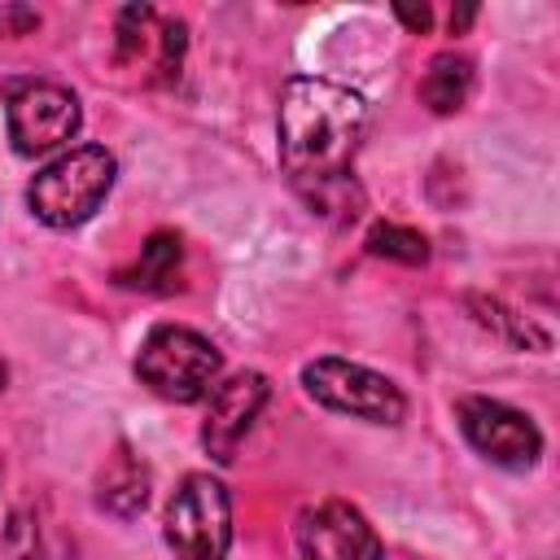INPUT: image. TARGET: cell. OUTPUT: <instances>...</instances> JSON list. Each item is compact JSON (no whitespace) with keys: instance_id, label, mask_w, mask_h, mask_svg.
<instances>
[{"instance_id":"cell-1","label":"cell","mask_w":560,"mask_h":560,"mask_svg":"<svg viewBox=\"0 0 560 560\" xmlns=\"http://www.w3.org/2000/svg\"><path fill=\"white\" fill-rule=\"evenodd\" d=\"M363 96L332 83V79H311L298 74L280 92V166L293 179V188L311 206H328L332 188H341L354 149L363 140Z\"/></svg>"},{"instance_id":"cell-2","label":"cell","mask_w":560,"mask_h":560,"mask_svg":"<svg viewBox=\"0 0 560 560\" xmlns=\"http://www.w3.org/2000/svg\"><path fill=\"white\" fill-rule=\"evenodd\" d=\"M114 175H118V162L109 149L79 144L31 179L26 206L48 228H79L101 210V201L114 188Z\"/></svg>"},{"instance_id":"cell-3","label":"cell","mask_w":560,"mask_h":560,"mask_svg":"<svg viewBox=\"0 0 560 560\" xmlns=\"http://www.w3.org/2000/svg\"><path fill=\"white\" fill-rule=\"evenodd\" d=\"M219 372H223V354L214 350V341L179 324L153 328L136 354V376L171 402L210 398V389L219 385Z\"/></svg>"},{"instance_id":"cell-4","label":"cell","mask_w":560,"mask_h":560,"mask_svg":"<svg viewBox=\"0 0 560 560\" xmlns=\"http://www.w3.org/2000/svg\"><path fill=\"white\" fill-rule=\"evenodd\" d=\"M162 534H166V547L175 551V560H228L232 499H228L223 481L210 472H188L166 503Z\"/></svg>"},{"instance_id":"cell-5","label":"cell","mask_w":560,"mask_h":560,"mask_svg":"<svg viewBox=\"0 0 560 560\" xmlns=\"http://www.w3.org/2000/svg\"><path fill=\"white\" fill-rule=\"evenodd\" d=\"M302 385L319 407L359 416L368 424H402V416H407V398L389 376H381L363 363L337 359V354L311 359L302 368Z\"/></svg>"},{"instance_id":"cell-6","label":"cell","mask_w":560,"mask_h":560,"mask_svg":"<svg viewBox=\"0 0 560 560\" xmlns=\"http://www.w3.org/2000/svg\"><path fill=\"white\" fill-rule=\"evenodd\" d=\"M83 122L79 96L61 83H13L9 88V140L22 158L66 144Z\"/></svg>"},{"instance_id":"cell-7","label":"cell","mask_w":560,"mask_h":560,"mask_svg":"<svg viewBox=\"0 0 560 560\" xmlns=\"http://www.w3.org/2000/svg\"><path fill=\"white\" fill-rule=\"evenodd\" d=\"M459 429L468 438V446L477 455H486L490 464L499 468H534L538 455H542V433L538 424L508 407V402H494V398H464L459 402Z\"/></svg>"},{"instance_id":"cell-8","label":"cell","mask_w":560,"mask_h":560,"mask_svg":"<svg viewBox=\"0 0 560 560\" xmlns=\"http://www.w3.org/2000/svg\"><path fill=\"white\" fill-rule=\"evenodd\" d=\"M302 560H385V547L368 516L346 499H324L298 516Z\"/></svg>"},{"instance_id":"cell-9","label":"cell","mask_w":560,"mask_h":560,"mask_svg":"<svg viewBox=\"0 0 560 560\" xmlns=\"http://www.w3.org/2000/svg\"><path fill=\"white\" fill-rule=\"evenodd\" d=\"M271 385L262 372H236L228 381H219L210 389V407H206V420H201V446L214 464H232L245 433L254 429L262 402H267Z\"/></svg>"},{"instance_id":"cell-10","label":"cell","mask_w":560,"mask_h":560,"mask_svg":"<svg viewBox=\"0 0 560 560\" xmlns=\"http://www.w3.org/2000/svg\"><path fill=\"white\" fill-rule=\"evenodd\" d=\"M179 258H184L179 236H175V232H153V236L140 245L136 267L118 271V284H127V289H144V293H166V289H175Z\"/></svg>"},{"instance_id":"cell-11","label":"cell","mask_w":560,"mask_h":560,"mask_svg":"<svg viewBox=\"0 0 560 560\" xmlns=\"http://www.w3.org/2000/svg\"><path fill=\"white\" fill-rule=\"evenodd\" d=\"M101 508H109L114 516H136L144 503H149V468L122 446L109 468L101 472V490H96Z\"/></svg>"},{"instance_id":"cell-12","label":"cell","mask_w":560,"mask_h":560,"mask_svg":"<svg viewBox=\"0 0 560 560\" xmlns=\"http://www.w3.org/2000/svg\"><path fill=\"white\" fill-rule=\"evenodd\" d=\"M472 92V61L459 52H438L420 79V101L433 114H455Z\"/></svg>"},{"instance_id":"cell-13","label":"cell","mask_w":560,"mask_h":560,"mask_svg":"<svg viewBox=\"0 0 560 560\" xmlns=\"http://www.w3.org/2000/svg\"><path fill=\"white\" fill-rule=\"evenodd\" d=\"M368 249H372L376 258L407 262V267L429 262V241H424L416 228H398V223H376V228L368 232Z\"/></svg>"},{"instance_id":"cell-14","label":"cell","mask_w":560,"mask_h":560,"mask_svg":"<svg viewBox=\"0 0 560 560\" xmlns=\"http://www.w3.org/2000/svg\"><path fill=\"white\" fill-rule=\"evenodd\" d=\"M394 13H398V18H402V22H407V26H411V31H429V22H433V18H429V9H424V4H420V9H407V4H398V9H394Z\"/></svg>"},{"instance_id":"cell-15","label":"cell","mask_w":560,"mask_h":560,"mask_svg":"<svg viewBox=\"0 0 560 560\" xmlns=\"http://www.w3.org/2000/svg\"><path fill=\"white\" fill-rule=\"evenodd\" d=\"M472 22V9H459V13H451V31H464Z\"/></svg>"},{"instance_id":"cell-16","label":"cell","mask_w":560,"mask_h":560,"mask_svg":"<svg viewBox=\"0 0 560 560\" xmlns=\"http://www.w3.org/2000/svg\"><path fill=\"white\" fill-rule=\"evenodd\" d=\"M0 389H4V363H0Z\"/></svg>"}]
</instances>
